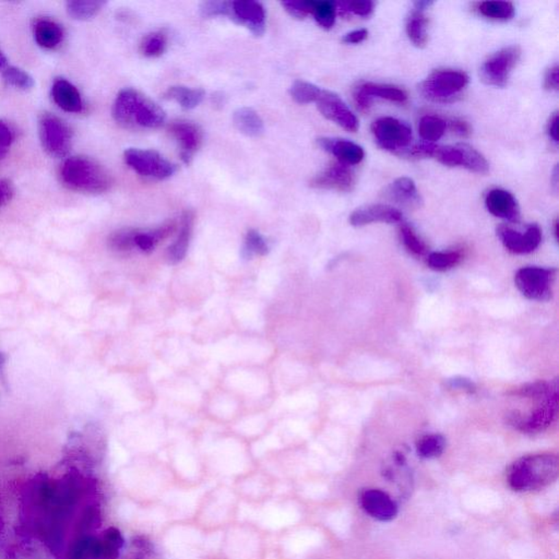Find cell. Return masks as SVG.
<instances>
[{"label": "cell", "mask_w": 559, "mask_h": 559, "mask_svg": "<svg viewBox=\"0 0 559 559\" xmlns=\"http://www.w3.org/2000/svg\"><path fill=\"white\" fill-rule=\"evenodd\" d=\"M112 117L127 129H156L165 123L162 107L134 88H123L112 105Z\"/></svg>", "instance_id": "6da1fadb"}, {"label": "cell", "mask_w": 559, "mask_h": 559, "mask_svg": "<svg viewBox=\"0 0 559 559\" xmlns=\"http://www.w3.org/2000/svg\"><path fill=\"white\" fill-rule=\"evenodd\" d=\"M558 474V457L553 453H538L520 457L512 463L507 481L516 492H534L553 484Z\"/></svg>", "instance_id": "7a4b0ae2"}, {"label": "cell", "mask_w": 559, "mask_h": 559, "mask_svg": "<svg viewBox=\"0 0 559 559\" xmlns=\"http://www.w3.org/2000/svg\"><path fill=\"white\" fill-rule=\"evenodd\" d=\"M60 180L68 189L84 193H103L112 186V177L99 162L86 156L67 158L60 169Z\"/></svg>", "instance_id": "3957f363"}, {"label": "cell", "mask_w": 559, "mask_h": 559, "mask_svg": "<svg viewBox=\"0 0 559 559\" xmlns=\"http://www.w3.org/2000/svg\"><path fill=\"white\" fill-rule=\"evenodd\" d=\"M468 77L460 70L438 69L420 83L418 91L435 103H453L466 88Z\"/></svg>", "instance_id": "277c9868"}, {"label": "cell", "mask_w": 559, "mask_h": 559, "mask_svg": "<svg viewBox=\"0 0 559 559\" xmlns=\"http://www.w3.org/2000/svg\"><path fill=\"white\" fill-rule=\"evenodd\" d=\"M529 412L511 411L507 414V423L516 431L525 433H538L554 423L558 414V392L545 399L536 400Z\"/></svg>", "instance_id": "5b68a950"}, {"label": "cell", "mask_w": 559, "mask_h": 559, "mask_svg": "<svg viewBox=\"0 0 559 559\" xmlns=\"http://www.w3.org/2000/svg\"><path fill=\"white\" fill-rule=\"evenodd\" d=\"M40 143L49 156L64 158L71 150L73 132L67 123L57 116L44 112L38 121Z\"/></svg>", "instance_id": "8992f818"}, {"label": "cell", "mask_w": 559, "mask_h": 559, "mask_svg": "<svg viewBox=\"0 0 559 559\" xmlns=\"http://www.w3.org/2000/svg\"><path fill=\"white\" fill-rule=\"evenodd\" d=\"M374 140L383 150L405 156L412 145V130L404 121L394 117H381L372 125Z\"/></svg>", "instance_id": "52a82bcc"}, {"label": "cell", "mask_w": 559, "mask_h": 559, "mask_svg": "<svg viewBox=\"0 0 559 559\" xmlns=\"http://www.w3.org/2000/svg\"><path fill=\"white\" fill-rule=\"evenodd\" d=\"M123 160L136 174L152 180H167L175 174L177 169L175 164L154 150L130 147L123 152Z\"/></svg>", "instance_id": "ba28073f"}, {"label": "cell", "mask_w": 559, "mask_h": 559, "mask_svg": "<svg viewBox=\"0 0 559 559\" xmlns=\"http://www.w3.org/2000/svg\"><path fill=\"white\" fill-rule=\"evenodd\" d=\"M556 269L542 267H525L516 271L514 283L521 294L531 300L546 302L551 300V287Z\"/></svg>", "instance_id": "9c48e42d"}, {"label": "cell", "mask_w": 559, "mask_h": 559, "mask_svg": "<svg viewBox=\"0 0 559 559\" xmlns=\"http://www.w3.org/2000/svg\"><path fill=\"white\" fill-rule=\"evenodd\" d=\"M521 58V49L511 45L492 53L479 69L481 80L488 86L503 88L508 84L509 77Z\"/></svg>", "instance_id": "30bf717a"}, {"label": "cell", "mask_w": 559, "mask_h": 559, "mask_svg": "<svg viewBox=\"0 0 559 559\" xmlns=\"http://www.w3.org/2000/svg\"><path fill=\"white\" fill-rule=\"evenodd\" d=\"M316 103L321 115L326 119L346 129V132H357L359 128V119L337 94L328 90H321Z\"/></svg>", "instance_id": "8fae6325"}, {"label": "cell", "mask_w": 559, "mask_h": 559, "mask_svg": "<svg viewBox=\"0 0 559 559\" xmlns=\"http://www.w3.org/2000/svg\"><path fill=\"white\" fill-rule=\"evenodd\" d=\"M497 236L509 252L516 254L534 252L542 241V230L538 224L529 225L525 232L514 230L508 225H499Z\"/></svg>", "instance_id": "7c38bea8"}, {"label": "cell", "mask_w": 559, "mask_h": 559, "mask_svg": "<svg viewBox=\"0 0 559 559\" xmlns=\"http://www.w3.org/2000/svg\"><path fill=\"white\" fill-rule=\"evenodd\" d=\"M354 103L359 112L370 110L374 99H383L390 102L404 103L407 99V92L390 84L364 82L356 86L353 92Z\"/></svg>", "instance_id": "4fadbf2b"}, {"label": "cell", "mask_w": 559, "mask_h": 559, "mask_svg": "<svg viewBox=\"0 0 559 559\" xmlns=\"http://www.w3.org/2000/svg\"><path fill=\"white\" fill-rule=\"evenodd\" d=\"M355 185L356 176L353 169L340 162L328 166L309 182V186L315 189L337 190L340 193H350Z\"/></svg>", "instance_id": "5bb4252c"}, {"label": "cell", "mask_w": 559, "mask_h": 559, "mask_svg": "<svg viewBox=\"0 0 559 559\" xmlns=\"http://www.w3.org/2000/svg\"><path fill=\"white\" fill-rule=\"evenodd\" d=\"M230 19L246 27L256 36H261L265 33V10L263 5L258 1H230Z\"/></svg>", "instance_id": "9a60e30c"}, {"label": "cell", "mask_w": 559, "mask_h": 559, "mask_svg": "<svg viewBox=\"0 0 559 559\" xmlns=\"http://www.w3.org/2000/svg\"><path fill=\"white\" fill-rule=\"evenodd\" d=\"M169 132L180 145L182 162L189 164L202 145L201 129L191 121H175L169 125Z\"/></svg>", "instance_id": "2e32d148"}, {"label": "cell", "mask_w": 559, "mask_h": 559, "mask_svg": "<svg viewBox=\"0 0 559 559\" xmlns=\"http://www.w3.org/2000/svg\"><path fill=\"white\" fill-rule=\"evenodd\" d=\"M385 200L394 202L405 209L415 210L423 206V198L409 177H399L381 193Z\"/></svg>", "instance_id": "e0dca14e"}, {"label": "cell", "mask_w": 559, "mask_h": 559, "mask_svg": "<svg viewBox=\"0 0 559 559\" xmlns=\"http://www.w3.org/2000/svg\"><path fill=\"white\" fill-rule=\"evenodd\" d=\"M361 508L378 521L388 522L398 514V505L389 494L380 490H366L361 492Z\"/></svg>", "instance_id": "ac0fdd59"}, {"label": "cell", "mask_w": 559, "mask_h": 559, "mask_svg": "<svg viewBox=\"0 0 559 559\" xmlns=\"http://www.w3.org/2000/svg\"><path fill=\"white\" fill-rule=\"evenodd\" d=\"M403 215L396 208L389 204H376L361 206L356 209L350 214V223L353 226L359 228L372 223H388V224L401 223Z\"/></svg>", "instance_id": "d6986e66"}, {"label": "cell", "mask_w": 559, "mask_h": 559, "mask_svg": "<svg viewBox=\"0 0 559 559\" xmlns=\"http://www.w3.org/2000/svg\"><path fill=\"white\" fill-rule=\"evenodd\" d=\"M485 206L494 217L507 219L509 222L520 221V208L512 193L501 188L490 189L485 195Z\"/></svg>", "instance_id": "ffe728a7"}, {"label": "cell", "mask_w": 559, "mask_h": 559, "mask_svg": "<svg viewBox=\"0 0 559 559\" xmlns=\"http://www.w3.org/2000/svg\"><path fill=\"white\" fill-rule=\"evenodd\" d=\"M317 145L322 150L335 156L340 163L348 166L357 165L365 156L364 149L350 140L324 136L317 139Z\"/></svg>", "instance_id": "44dd1931"}, {"label": "cell", "mask_w": 559, "mask_h": 559, "mask_svg": "<svg viewBox=\"0 0 559 559\" xmlns=\"http://www.w3.org/2000/svg\"><path fill=\"white\" fill-rule=\"evenodd\" d=\"M195 219V212L193 210L187 209L182 212L180 233L167 250V259L171 265L180 263L186 257L188 248H189L190 239L193 236Z\"/></svg>", "instance_id": "7402d4cb"}, {"label": "cell", "mask_w": 559, "mask_h": 559, "mask_svg": "<svg viewBox=\"0 0 559 559\" xmlns=\"http://www.w3.org/2000/svg\"><path fill=\"white\" fill-rule=\"evenodd\" d=\"M51 97L62 110L68 112H80L83 108L80 92L64 79H57L51 86Z\"/></svg>", "instance_id": "603a6c76"}, {"label": "cell", "mask_w": 559, "mask_h": 559, "mask_svg": "<svg viewBox=\"0 0 559 559\" xmlns=\"http://www.w3.org/2000/svg\"><path fill=\"white\" fill-rule=\"evenodd\" d=\"M176 228L177 224L175 221H169L158 226L156 230H147V232L138 230L136 237H134V246L139 248L142 252L149 254L154 250L156 245L160 241H164L174 233Z\"/></svg>", "instance_id": "cb8c5ba5"}, {"label": "cell", "mask_w": 559, "mask_h": 559, "mask_svg": "<svg viewBox=\"0 0 559 559\" xmlns=\"http://www.w3.org/2000/svg\"><path fill=\"white\" fill-rule=\"evenodd\" d=\"M235 128L248 136H259L265 132L263 121L256 110L250 107H241L233 115Z\"/></svg>", "instance_id": "d4e9b609"}, {"label": "cell", "mask_w": 559, "mask_h": 559, "mask_svg": "<svg viewBox=\"0 0 559 559\" xmlns=\"http://www.w3.org/2000/svg\"><path fill=\"white\" fill-rule=\"evenodd\" d=\"M34 38L36 43L46 49H53L62 43V33L60 25L49 19H40L35 22Z\"/></svg>", "instance_id": "484cf974"}, {"label": "cell", "mask_w": 559, "mask_h": 559, "mask_svg": "<svg viewBox=\"0 0 559 559\" xmlns=\"http://www.w3.org/2000/svg\"><path fill=\"white\" fill-rule=\"evenodd\" d=\"M428 18L423 10L413 8L407 20V34L413 45L423 49L428 43Z\"/></svg>", "instance_id": "4316f807"}, {"label": "cell", "mask_w": 559, "mask_h": 559, "mask_svg": "<svg viewBox=\"0 0 559 559\" xmlns=\"http://www.w3.org/2000/svg\"><path fill=\"white\" fill-rule=\"evenodd\" d=\"M204 97V90L184 86H169L164 93V99L178 103L184 110H193L202 102Z\"/></svg>", "instance_id": "83f0119b"}, {"label": "cell", "mask_w": 559, "mask_h": 559, "mask_svg": "<svg viewBox=\"0 0 559 559\" xmlns=\"http://www.w3.org/2000/svg\"><path fill=\"white\" fill-rule=\"evenodd\" d=\"M477 11L487 19L508 21L514 16V5L509 1H483L477 5Z\"/></svg>", "instance_id": "f1b7e54d"}, {"label": "cell", "mask_w": 559, "mask_h": 559, "mask_svg": "<svg viewBox=\"0 0 559 559\" xmlns=\"http://www.w3.org/2000/svg\"><path fill=\"white\" fill-rule=\"evenodd\" d=\"M104 5V1L99 0H73L68 1L66 9L73 19L86 21L97 16Z\"/></svg>", "instance_id": "f546056e"}, {"label": "cell", "mask_w": 559, "mask_h": 559, "mask_svg": "<svg viewBox=\"0 0 559 559\" xmlns=\"http://www.w3.org/2000/svg\"><path fill=\"white\" fill-rule=\"evenodd\" d=\"M447 129V123L437 116L426 115L420 118L418 123V134L425 142L433 143L444 136Z\"/></svg>", "instance_id": "4dcf8cb0"}, {"label": "cell", "mask_w": 559, "mask_h": 559, "mask_svg": "<svg viewBox=\"0 0 559 559\" xmlns=\"http://www.w3.org/2000/svg\"><path fill=\"white\" fill-rule=\"evenodd\" d=\"M446 448V439L439 433H431L422 437L416 444L420 457L424 459H435L440 457Z\"/></svg>", "instance_id": "1f68e13d"}, {"label": "cell", "mask_w": 559, "mask_h": 559, "mask_svg": "<svg viewBox=\"0 0 559 559\" xmlns=\"http://www.w3.org/2000/svg\"><path fill=\"white\" fill-rule=\"evenodd\" d=\"M460 145L463 156V169H468L477 174H487L490 171V164L485 156L471 145L466 143H460Z\"/></svg>", "instance_id": "d6a6232c"}, {"label": "cell", "mask_w": 559, "mask_h": 559, "mask_svg": "<svg viewBox=\"0 0 559 559\" xmlns=\"http://www.w3.org/2000/svg\"><path fill=\"white\" fill-rule=\"evenodd\" d=\"M462 254L457 250L449 252H435L428 254L426 263L428 267L435 271H447L460 263Z\"/></svg>", "instance_id": "836d02e7"}, {"label": "cell", "mask_w": 559, "mask_h": 559, "mask_svg": "<svg viewBox=\"0 0 559 559\" xmlns=\"http://www.w3.org/2000/svg\"><path fill=\"white\" fill-rule=\"evenodd\" d=\"M167 47V36L162 31L150 33L145 36L140 44L142 55L149 58H156L163 55Z\"/></svg>", "instance_id": "e575fe53"}, {"label": "cell", "mask_w": 559, "mask_h": 559, "mask_svg": "<svg viewBox=\"0 0 559 559\" xmlns=\"http://www.w3.org/2000/svg\"><path fill=\"white\" fill-rule=\"evenodd\" d=\"M311 14L322 29H330L335 23V3L333 1H313L311 0Z\"/></svg>", "instance_id": "d590c367"}, {"label": "cell", "mask_w": 559, "mask_h": 559, "mask_svg": "<svg viewBox=\"0 0 559 559\" xmlns=\"http://www.w3.org/2000/svg\"><path fill=\"white\" fill-rule=\"evenodd\" d=\"M291 97L298 104H309L316 102L321 93V88L307 81L296 80L289 90Z\"/></svg>", "instance_id": "8d00e7d4"}, {"label": "cell", "mask_w": 559, "mask_h": 559, "mask_svg": "<svg viewBox=\"0 0 559 559\" xmlns=\"http://www.w3.org/2000/svg\"><path fill=\"white\" fill-rule=\"evenodd\" d=\"M400 237L404 247L407 249V252L415 256H424L427 252V246L422 241L420 236L415 233L412 226H409L407 223H401L400 225Z\"/></svg>", "instance_id": "74e56055"}, {"label": "cell", "mask_w": 559, "mask_h": 559, "mask_svg": "<svg viewBox=\"0 0 559 559\" xmlns=\"http://www.w3.org/2000/svg\"><path fill=\"white\" fill-rule=\"evenodd\" d=\"M138 230L136 228H121L110 234L108 237V247L114 252H125L134 248V237Z\"/></svg>", "instance_id": "f35d334b"}, {"label": "cell", "mask_w": 559, "mask_h": 559, "mask_svg": "<svg viewBox=\"0 0 559 559\" xmlns=\"http://www.w3.org/2000/svg\"><path fill=\"white\" fill-rule=\"evenodd\" d=\"M335 3V10L342 16H348L350 14L367 18L374 12V3L370 0H361V1H340Z\"/></svg>", "instance_id": "ab89813d"}, {"label": "cell", "mask_w": 559, "mask_h": 559, "mask_svg": "<svg viewBox=\"0 0 559 559\" xmlns=\"http://www.w3.org/2000/svg\"><path fill=\"white\" fill-rule=\"evenodd\" d=\"M269 252V246L263 236L256 230H249L245 237L243 254L246 258H252L254 254L265 256Z\"/></svg>", "instance_id": "60d3db41"}, {"label": "cell", "mask_w": 559, "mask_h": 559, "mask_svg": "<svg viewBox=\"0 0 559 559\" xmlns=\"http://www.w3.org/2000/svg\"><path fill=\"white\" fill-rule=\"evenodd\" d=\"M3 80L8 86H14V88H20V90H25V91L31 90L34 86V80L29 73H25L20 68L10 67V66L3 70Z\"/></svg>", "instance_id": "b9f144b4"}, {"label": "cell", "mask_w": 559, "mask_h": 559, "mask_svg": "<svg viewBox=\"0 0 559 559\" xmlns=\"http://www.w3.org/2000/svg\"><path fill=\"white\" fill-rule=\"evenodd\" d=\"M201 14L204 18L230 16V1H204L200 5Z\"/></svg>", "instance_id": "7bdbcfd3"}, {"label": "cell", "mask_w": 559, "mask_h": 559, "mask_svg": "<svg viewBox=\"0 0 559 559\" xmlns=\"http://www.w3.org/2000/svg\"><path fill=\"white\" fill-rule=\"evenodd\" d=\"M282 7L289 16L295 19H305L308 14H311V0H300V1H282Z\"/></svg>", "instance_id": "ee69618b"}, {"label": "cell", "mask_w": 559, "mask_h": 559, "mask_svg": "<svg viewBox=\"0 0 559 559\" xmlns=\"http://www.w3.org/2000/svg\"><path fill=\"white\" fill-rule=\"evenodd\" d=\"M446 385H447L449 389L464 391L466 394H474V392L477 391V385H475L471 379L461 377V376H455V377L447 379Z\"/></svg>", "instance_id": "f6af8a7d"}, {"label": "cell", "mask_w": 559, "mask_h": 559, "mask_svg": "<svg viewBox=\"0 0 559 559\" xmlns=\"http://www.w3.org/2000/svg\"><path fill=\"white\" fill-rule=\"evenodd\" d=\"M14 141V134L5 123L0 121V160L5 158L11 143Z\"/></svg>", "instance_id": "bcb514c9"}, {"label": "cell", "mask_w": 559, "mask_h": 559, "mask_svg": "<svg viewBox=\"0 0 559 559\" xmlns=\"http://www.w3.org/2000/svg\"><path fill=\"white\" fill-rule=\"evenodd\" d=\"M544 88L547 91H558L559 88V69L558 64L551 66L545 75H544Z\"/></svg>", "instance_id": "7dc6e473"}, {"label": "cell", "mask_w": 559, "mask_h": 559, "mask_svg": "<svg viewBox=\"0 0 559 559\" xmlns=\"http://www.w3.org/2000/svg\"><path fill=\"white\" fill-rule=\"evenodd\" d=\"M449 128L451 132L460 136H468L471 134V126L462 119H453L449 121Z\"/></svg>", "instance_id": "c3c4849f"}, {"label": "cell", "mask_w": 559, "mask_h": 559, "mask_svg": "<svg viewBox=\"0 0 559 559\" xmlns=\"http://www.w3.org/2000/svg\"><path fill=\"white\" fill-rule=\"evenodd\" d=\"M367 36H368V31L366 29H359L344 35L342 40L346 44H359L364 42Z\"/></svg>", "instance_id": "681fc988"}, {"label": "cell", "mask_w": 559, "mask_h": 559, "mask_svg": "<svg viewBox=\"0 0 559 559\" xmlns=\"http://www.w3.org/2000/svg\"><path fill=\"white\" fill-rule=\"evenodd\" d=\"M558 112H555L551 114L547 123V134L555 143H558Z\"/></svg>", "instance_id": "f907efd6"}, {"label": "cell", "mask_w": 559, "mask_h": 559, "mask_svg": "<svg viewBox=\"0 0 559 559\" xmlns=\"http://www.w3.org/2000/svg\"><path fill=\"white\" fill-rule=\"evenodd\" d=\"M14 195V188L8 180H0V206L11 200Z\"/></svg>", "instance_id": "816d5d0a"}, {"label": "cell", "mask_w": 559, "mask_h": 559, "mask_svg": "<svg viewBox=\"0 0 559 559\" xmlns=\"http://www.w3.org/2000/svg\"><path fill=\"white\" fill-rule=\"evenodd\" d=\"M7 67H8V59H7L3 51L0 49V71L3 73V70Z\"/></svg>", "instance_id": "f5cc1de1"}, {"label": "cell", "mask_w": 559, "mask_h": 559, "mask_svg": "<svg viewBox=\"0 0 559 559\" xmlns=\"http://www.w3.org/2000/svg\"><path fill=\"white\" fill-rule=\"evenodd\" d=\"M553 186H554L555 190L557 191V188H558V167H555L554 171H553Z\"/></svg>", "instance_id": "db71d44e"}, {"label": "cell", "mask_w": 559, "mask_h": 559, "mask_svg": "<svg viewBox=\"0 0 559 559\" xmlns=\"http://www.w3.org/2000/svg\"><path fill=\"white\" fill-rule=\"evenodd\" d=\"M214 99V104L215 105H223V97L222 95H219L217 97V94H215V97H213Z\"/></svg>", "instance_id": "11a10c76"}, {"label": "cell", "mask_w": 559, "mask_h": 559, "mask_svg": "<svg viewBox=\"0 0 559 559\" xmlns=\"http://www.w3.org/2000/svg\"><path fill=\"white\" fill-rule=\"evenodd\" d=\"M5 357L3 356V353H0V370L3 368V365H5Z\"/></svg>", "instance_id": "9f6ffc18"}, {"label": "cell", "mask_w": 559, "mask_h": 559, "mask_svg": "<svg viewBox=\"0 0 559 559\" xmlns=\"http://www.w3.org/2000/svg\"><path fill=\"white\" fill-rule=\"evenodd\" d=\"M554 230H555V237H556L557 239H558V233H557V230H558V221H557V219L556 221H555L554 223Z\"/></svg>", "instance_id": "6f0895ef"}]
</instances>
